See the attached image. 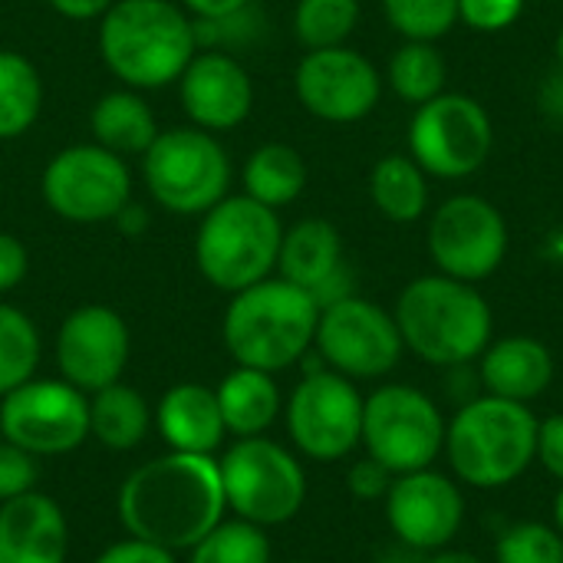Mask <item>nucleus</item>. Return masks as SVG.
<instances>
[{
	"label": "nucleus",
	"mask_w": 563,
	"mask_h": 563,
	"mask_svg": "<svg viewBox=\"0 0 563 563\" xmlns=\"http://www.w3.org/2000/svg\"><path fill=\"white\" fill-rule=\"evenodd\" d=\"M53 353L59 379L92 396L122 379L132 356V333L119 310L82 303L63 317Z\"/></svg>",
	"instance_id": "17"
},
{
	"label": "nucleus",
	"mask_w": 563,
	"mask_h": 563,
	"mask_svg": "<svg viewBox=\"0 0 563 563\" xmlns=\"http://www.w3.org/2000/svg\"><path fill=\"white\" fill-rule=\"evenodd\" d=\"M66 554L69 521L49 495L33 488L0 505V563H66Z\"/></svg>",
	"instance_id": "20"
},
{
	"label": "nucleus",
	"mask_w": 563,
	"mask_h": 563,
	"mask_svg": "<svg viewBox=\"0 0 563 563\" xmlns=\"http://www.w3.org/2000/svg\"><path fill=\"white\" fill-rule=\"evenodd\" d=\"M360 23V0H297L294 36L307 49L346 46Z\"/></svg>",
	"instance_id": "33"
},
{
	"label": "nucleus",
	"mask_w": 563,
	"mask_h": 563,
	"mask_svg": "<svg viewBox=\"0 0 563 563\" xmlns=\"http://www.w3.org/2000/svg\"><path fill=\"white\" fill-rule=\"evenodd\" d=\"M554 59H558V69H563V26L554 36Z\"/></svg>",
	"instance_id": "50"
},
{
	"label": "nucleus",
	"mask_w": 563,
	"mask_h": 563,
	"mask_svg": "<svg viewBox=\"0 0 563 563\" xmlns=\"http://www.w3.org/2000/svg\"><path fill=\"white\" fill-rule=\"evenodd\" d=\"M36 478H40L36 455H30L20 445L0 439V505L33 492Z\"/></svg>",
	"instance_id": "36"
},
{
	"label": "nucleus",
	"mask_w": 563,
	"mask_h": 563,
	"mask_svg": "<svg viewBox=\"0 0 563 563\" xmlns=\"http://www.w3.org/2000/svg\"><path fill=\"white\" fill-rule=\"evenodd\" d=\"M445 393H449V399L455 402V409L465 406V402H472V399H478V396L485 393V389H482L478 366H475V363L449 366V369H445Z\"/></svg>",
	"instance_id": "42"
},
{
	"label": "nucleus",
	"mask_w": 563,
	"mask_h": 563,
	"mask_svg": "<svg viewBox=\"0 0 563 563\" xmlns=\"http://www.w3.org/2000/svg\"><path fill=\"white\" fill-rule=\"evenodd\" d=\"M508 244L511 234L501 208L482 195H452L429 214L426 251L445 277L465 284L495 277L508 257Z\"/></svg>",
	"instance_id": "13"
},
{
	"label": "nucleus",
	"mask_w": 563,
	"mask_h": 563,
	"mask_svg": "<svg viewBox=\"0 0 563 563\" xmlns=\"http://www.w3.org/2000/svg\"><path fill=\"white\" fill-rule=\"evenodd\" d=\"M538 109L554 122V125H563V69H551L548 79L541 82L538 89Z\"/></svg>",
	"instance_id": "43"
},
{
	"label": "nucleus",
	"mask_w": 563,
	"mask_h": 563,
	"mask_svg": "<svg viewBox=\"0 0 563 563\" xmlns=\"http://www.w3.org/2000/svg\"><path fill=\"white\" fill-rule=\"evenodd\" d=\"M244 195L280 211L294 205L307 188V162L287 142H264L257 145L241 168Z\"/></svg>",
	"instance_id": "28"
},
{
	"label": "nucleus",
	"mask_w": 563,
	"mask_h": 563,
	"mask_svg": "<svg viewBox=\"0 0 563 563\" xmlns=\"http://www.w3.org/2000/svg\"><path fill=\"white\" fill-rule=\"evenodd\" d=\"M175 86L188 125H198L214 135L244 125L254 109V79L244 63L228 49L198 46Z\"/></svg>",
	"instance_id": "19"
},
{
	"label": "nucleus",
	"mask_w": 563,
	"mask_h": 563,
	"mask_svg": "<svg viewBox=\"0 0 563 563\" xmlns=\"http://www.w3.org/2000/svg\"><path fill=\"white\" fill-rule=\"evenodd\" d=\"M449 419L429 393L409 383H383L363 399L360 449L393 475L432 468L445 449Z\"/></svg>",
	"instance_id": "9"
},
{
	"label": "nucleus",
	"mask_w": 563,
	"mask_h": 563,
	"mask_svg": "<svg viewBox=\"0 0 563 563\" xmlns=\"http://www.w3.org/2000/svg\"><path fill=\"white\" fill-rule=\"evenodd\" d=\"M122 234H129V238H142L145 231H148V211L139 205V201H129L119 214H115V221H112Z\"/></svg>",
	"instance_id": "46"
},
{
	"label": "nucleus",
	"mask_w": 563,
	"mask_h": 563,
	"mask_svg": "<svg viewBox=\"0 0 563 563\" xmlns=\"http://www.w3.org/2000/svg\"><path fill=\"white\" fill-rule=\"evenodd\" d=\"M475 366L482 376V389L488 396L525 402V406L541 399L558 376V363H554L551 346L541 343L538 336H528V333L492 340Z\"/></svg>",
	"instance_id": "21"
},
{
	"label": "nucleus",
	"mask_w": 563,
	"mask_h": 563,
	"mask_svg": "<svg viewBox=\"0 0 563 563\" xmlns=\"http://www.w3.org/2000/svg\"><path fill=\"white\" fill-rule=\"evenodd\" d=\"M383 505L393 538L416 554L452 548L465 525L462 485L455 482V475H445L435 465L396 475Z\"/></svg>",
	"instance_id": "18"
},
{
	"label": "nucleus",
	"mask_w": 563,
	"mask_h": 563,
	"mask_svg": "<svg viewBox=\"0 0 563 563\" xmlns=\"http://www.w3.org/2000/svg\"><path fill=\"white\" fill-rule=\"evenodd\" d=\"M317 320V300L303 287L274 274L247 290L231 294L221 317V343L234 366L277 376L313 350Z\"/></svg>",
	"instance_id": "4"
},
{
	"label": "nucleus",
	"mask_w": 563,
	"mask_h": 563,
	"mask_svg": "<svg viewBox=\"0 0 563 563\" xmlns=\"http://www.w3.org/2000/svg\"><path fill=\"white\" fill-rule=\"evenodd\" d=\"M214 396H218L224 429L234 439L264 435L284 412V396H280L274 373L251 369V366H234L214 386Z\"/></svg>",
	"instance_id": "24"
},
{
	"label": "nucleus",
	"mask_w": 563,
	"mask_h": 563,
	"mask_svg": "<svg viewBox=\"0 0 563 563\" xmlns=\"http://www.w3.org/2000/svg\"><path fill=\"white\" fill-rule=\"evenodd\" d=\"M284 241L280 214L254 198L228 195L198 218L195 267L221 294L247 290L277 274Z\"/></svg>",
	"instance_id": "6"
},
{
	"label": "nucleus",
	"mask_w": 563,
	"mask_h": 563,
	"mask_svg": "<svg viewBox=\"0 0 563 563\" xmlns=\"http://www.w3.org/2000/svg\"><path fill=\"white\" fill-rule=\"evenodd\" d=\"M538 462L563 485V412L541 419L538 426Z\"/></svg>",
	"instance_id": "41"
},
{
	"label": "nucleus",
	"mask_w": 563,
	"mask_h": 563,
	"mask_svg": "<svg viewBox=\"0 0 563 563\" xmlns=\"http://www.w3.org/2000/svg\"><path fill=\"white\" fill-rule=\"evenodd\" d=\"M155 426L168 452L214 455L224 445V419L218 396L205 383H175L155 406Z\"/></svg>",
	"instance_id": "22"
},
{
	"label": "nucleus",
	"mask_w": 563,
	"mask_h": 563,
	"mask_svg": "<svg viewBox=\"0 0 563 563\" xmlns=\"http://www.w3.org/2000/svg\"><path fill=\"white\" fill-rule=\"evenodd\" d=\"M383 13L402 40L439 43L459 26V0H383Z\"/></svg>",
	"instance_id": "34"
},
{
	"label": "nucleus",
	"mask_w": 563,
	"mask_h": 563,
	"mask_svg": "<svg viewBox=\"0 0 563 563\" xmlns=\"http://www.w3.org/2000/svg\"><path fill=\"white\" fill-rule=\"evenodd\" d=\"M271 558L267 531L241 518H224L188 551V563H271Z\"/></svg>",
	"instance_id": "32"
},
{
	"label": "nucleus",
	"mask_w": 563,
	"mask_h": 563,
	"mask_svg": "<svg viewBox=\"0 0 563 563\" xmlns=\"http://www.w3.org/2000/svg\"><path fill=\"white\" fill-rule=\"evenodd\" d=\"M294 92L313 119L353 125L376 112L383 76L376 63L353 46L307 49L294 69Z\"/></svg>",
	"instance_id": "16"
},
{
	"label": "nucleus",
	"mask_w": 563,
	"mask_h": 563,
	"mask_svg": "<svg viewBox=\"0 0 563 563\" xmlns=\"http://www.w3.org/2000/svg\"><path fill=\"white\" fill-rule=\"evenodd\" d=\"M346 267L343 238L336 224L327 218H303L284 228L280 254H277V277L303 287L310 297Z\"/></svg>",
	"instance_id": "23"
},
{
	"label": "nucleus",
	"mask_w": 563,
	"mask_h": 563,
	"mask_svg": "<svg viewBox=\"0 0 563 563\" xmlns=\"http://www.w3.org/2000/svg\"><path fill=\"white\" fill-rule=\"evenodd\" d=\"M92 563H178L175 551L158 548L152 541H139V538H125L109 544Z\"/></svg>",
	"instance_id": "39"
},
{
	"label": "nucleus",
	"mask_w": 563,
	"mask_h": 563,
	"mask_svg": "<svg viewBox=\"0 0 563 563\" xmlns=\"http://www.w3.org/2000/svg\"><path fill=\"white\" fill-rule=\"evenodd\" d=\"M231 155L214 132L172 125L142 155V181L152 201L178 218H201L231 191Z\"/></svg>",
	"instance_id": "7"
},
{
	"label": "nucleus",
	"mask_w": 563,
	"mask_h": 563,
	"mask_svg": "<svg viewBox=\"0 0 563 563\" xmlns=\"http://www.w3.org/2000/svg\"><path fill=\"white\" fill-rule=\"evenodd\" d=\"M178 3L191 13V20H224L251 7V0H178Z\"/></svg>",
	"instance_id": "44"
},
{
	"label": "nucleus",
	"mask_w": 563,
	"mask_h": 563,
	"mask_svg": "<svg viewBox=\"0 0 563 563\" xmlns=\"http://www.w3.org/2000/svg\"><path fill=\"white\" fill-rule=\"evenodd\" d=\"M66 20H99L115 0H46Z\"/></svg>",
	"instance_id": "45"
},
{
	"label": "nucleus",
	"mask_w": 563,
	"mask_h": 563,
	"mask_svg": "<svg viewBox=\"0 0 563 563\" xmlns=\"http://www.w3.org/2000/svg\"><path fill=\"white\" fill-rule=\"evenodd\" d=\"M419 563H485L478 554L472 551H455V548H442V551H432V554H422Z\"/></svg>",
	"instance_id": "47"
},
{
	"label": "nucleus",
	"mask_w": 563,
	"mask_h": 563,
	"mask_svg": "<svg viewBox=\"0 0 563 563\" xmlns=\"http://www.w3.org/2000/svg\"><path fill=\"white\" fill-rule=\"evenodd\" d=\"M525 0H459V20L475 33H501L518 23Z\"/></svg>",
	"instance_id": "37"
},
{
	"label": "nucleus",
	"mask_w": 563,
	"mask_h": 563,
	"mask_svg": "<svg viewBox=\"0 0 563 563\" xmlns=\"http://www.w3.org/2000/svg\"><path fill=\"white\" fill-rule=\"evenodd\" d=\"M495 148L488 109L465 92H442L416 106L409 122V155L429 178H472Z\"/></svg>",
	"instance_id": "11"
},
{
	"label": "nucleus",
	"mask_w": 563,
	"mask_h": 563,
	"mask_svg": "<svg viewBox=\"0 0 563 563\" xmlns=\"http://www.w3.org/2000/svg\"><path fill=\"white\" fill-rule=\"evenodd\" d=\"M30 274V251L26 244L10 234L0 231V294H10L13 287H20Z\"/></svg>",
	"instance_id": "40"
},
{
	"label": "nucleus",
	"mask_w": 563,
	"mask_h": 563,
	"mask_svg": "<svg viewBox=\"0 0 563 563\" xmlns=\"http://www.w3.org/2000/svg\"><path fill=\"white\" fill-rule=\"evenodd\" d=\"M89 132L96 145L115 152L119 158H132V155L142 158L162 129L145 96L139 89L122 86L96 99L89 112Z\"/></svg>",
	"instance_id": "25"
},
{
	"label": "nucleus",
	"mask_w": 563,
	"mask_h": 563,
	"mask_svg": "<svg viewBox=\"0 0 563 563\" xmlns=\"http://www.w3.org/2000/svg\"><path fill=\"white\" fill-rule=\"evenodd\" d=\"M386 82L393 86V92L402 102L422 106V102L445 92L449 63H445V56H442V49L435 43L402 40V46L393 53V59L386 66Z\"/></svg>",
	"instance_id": "30"
},
{
	"label": "nucleus",
	"mask_w": 563,
	"mask_h": 563,
	"mask_svg": "<svg viewBox=\"0 0 563 563\" xmlns=\"http://www.w3.org/2000/svg\"><path fill=\"white\" fill-rule=\"evenodd\" d=\"M99 56L129 89L178 82L198 53V30L178 0H115L99 16Z\"/></svg>",
	"instance_id": "3"
},
{
	"label": "nucleus",
	"mask_w": 563,
	"mask_h": 563,
	"mask_svg": "<svg viewBox=\"0 0 563 563\" xmlns=\"http://www.w3.org/2000/svg\"><path fill=\"white\" fill-rule=\"evenodd\" d=\"M393 317L406 353L435 369L478 363L495 340V313L478 284L439 271L409 280L396 297Z\"/></svg>",
	"instance_id": "2"
},
{
	"label": "nucleus",
	"mask_w": 563,
	"mask_h": 563,
	"mask_svg": "<svg viewBox=\"0 0 563 563\" xmlns=\"http://www.w3.org/2000/svg\"><path fill=\"white\" fill-rule=\"evenodd\" d=\"M290 563H310V561H290Z\"/></svg>",
	"instance_id": "51"
},
{
	"label": "nucleus",
	"mask_w": 563,
	"mask_h": 563,
	"mask_svg": "<svg viewBox=\"0 0 563 563\" xmlns=\"http://www.w3.org/2000/svg\"><path fill=\"white\" fill-rule=\"evenodd\" d=\"M393 472H386L376 459L363 455L346 472V488L356 501H383L393 488Z\"/></svg>",
	"instance_id": "38"
},
{
	"label": "nucleus",
	"mask_w": 563,
	"mask_h": 563,
	"mask_svg": "<svg viewBox=\"0 0 563 563\" xmlns=\"http://www.w3.org/2000/svg\"><path fill=\"white\" fill-rule=\"evenodd\" d=\"M538 426L531 406L482 393L449 419L442 455L459 485L498 492L525 478L538 462Z\"/></svg>",
	"instance_id": "5"
},
{
	"label": "nucleus",
	"mask_w": 563,
	"mask_h": 563,
	"mask_svg": "<svg viewBox=\"0 0 563 563\" xmlns=\"http://www.w3.org/2000/svg\"><path fill=\"white\" fill-rule=\"evenodd\" d=\"M313 353L327 369L363 383L389 376L402 363L406 346L393 310L353 294L320 310Z\"/></svg>",
	"instance_id": "14"
},
{
	"label": "nucleus",
	"mask_w": 563,
	"mask_h": 563,
	"mask_svg": "<svg viewBox=\"0 0 563 563\" xmlns=\"http://www.w3.org/2000/svg\"><path fill=\"white\" fill-rule=\"evenodd\" d=\"M40 195L69 224H106L132 201V172L115 152L96 142H76L46 162Z\"/></svg>",
	"instance_id": "12"
},
{
	"label": "nucleus",
	"mask_w": 563,
	"mask_h": 563,
	"mask_svg": "<svg viewBox=\"0 0 563 563\" xmlns=\"http://www.w3.org/2000/svg\"><path fill=\"white\" fill-rule=\"evenodd\" d=\"M495 563H563V538L554 525L518 521L498 534Z\"/></svg>",
	"instance_id": "35"
},
{
	"label": "nucleus",
	"mask_w": 563,
	"mask_h": 563,
	"mask_svg": "<svg viewBox=\"0 0 563 563\" xmlns=\"http://www.w3.org/2000/svg\"><path fill=\"white\" fill-rule=\"evenodd\" d=\"M224 488L214 455L165 452L132 468L119 488L115 515L129 538L168 551H191L224 521Z\"/></svg>",
	"instance_id": "1"
},
{
	"label": "nucleus",
	"mask_w": 563,
	"mask_h": 563,
	"mask_svg": "<svg viewBox=\"0 0 563 563\" xmlns=\"http://www.w3.org/2000/svg\"><path fill=\"white\" fill-rule=\"evenodd\" d=\"M551 518H554V528H558V534L563 538V485L558 488V495H554V505H551Z\"/></svg>",
	"instance_id": "49"
},
{
	"label": "nucleus",
	"mask_w": 563,
	"mask_h": 563,
	"mask_svg": "<svg viewBox=\"0 0 563 563\" xmlns=\"http://www.w3.org/2000/svg\"><path fill=\"white\" fill-rule=\"evenodd\" d=\"M218 472L228 511L264 531L294 521L307 505V472L300 455L267 435L234 439L218 459Z\"/></svg>",
	"instance_id": "8"
},
{
	"label": "nucleus",
	"mask_w": 563,
	"mask_h": 563,
	"mask_svg": "<svg viewBox=\"0 0 563 563\" xmlns=\"http://www.w3.org/2000/svg\"><path fill=\"white\" fill-rule=\"evenodd\" d=\"M43 336L36 323L13 303L0 300V399L36 376Z\"/></svg>",
	"instance_id": "31"
},
{
	"label": "nucleus",
	"mask_w": 563,
	"mask_h": 563,
	"mask_svg": "<svg viewBox=\"0 0 563 563\" xmlns=\"http://www.w3.org/2000/svg\"><path fill=\"white\" fill-rule=\"evenodd\" d=\"M0 439L36 459L69 455L89 439V396L66 379H26L0 399Z\"/></svg>",
	"instance_id": "15"
},
{
	"label": "nucleus",
	"mask_w": 563,
	"mask_h": 563,
	"mask_svg": "<svg viewBox=\"0 0 563 563\" xmlns=\"http://www.w3.org/2000/svg\"><path fill=\"white\" fill-rule=\"evenodd\" d=\"M419 561H422V554H416V551L402 548V551H389V554H383V558H376V561H366V563H419Z\"/></svg>",
	"instance_id": "48"
},
{
	"label": "nucleus",
	"mask_w": 563,
	"mask_h": 563,
	"mask_svg": "<svg viewBox=\"0 0 563 563\" xmlns=\"http://www.w3.org/2000/svg\"><path fill=\"white\" fill-rule=\"evenodd\" d=\"M363 399L366 396L353 379L327 366L303 369L300 383L284 402V422L294 452L320 465L350 459L363 439Z\"/></svg>",
	"instance_id": "10"
},
{
	"label": "nucleus",
	"mask_w": 563,
	"mask_h": 563,
	"mask_svg": "<svg viewBox=\"0 0 563 563\" xmlns=\"http://www.w3.org/2000/svg\"><path fill=\"white\" fill-rule=\"evenodd\" d=\"M369 198L393 224H416L429 214V175L409 152H389L369 168Z\"/></svg>",
	"instance_id": "27"
},
{
	"label": "nucleus",
	"mask_w": 563,
	"mask_h": 563,
	"mask_svg": "<svg viewBox=\"0 0 563 563\" xmlns=\"http://www.w3.org/2000/svg\"><path fill=\"white\" fill-rule=\"evenodd\" d=\"M43 109L40 69L16 49H0V142L23 139Z\"/></svg>",
	"instance_id": "29"
},
{
	"label": "nucleus",
	"mask_w": 563,
	"mask_h": 563,
	"mask_svg": "<svg viewBox=\"0 0 563 563\" xmlns=\"http://www.w3.org/2000/svg\"><path fill=\"white\" fill-rule=\"evenodd\" d=\"M155 426V412L145 396L122 379L89 396V439L112 452H132Z\"/></svg>",
	"instance_id": "26"
}]
</instances>
